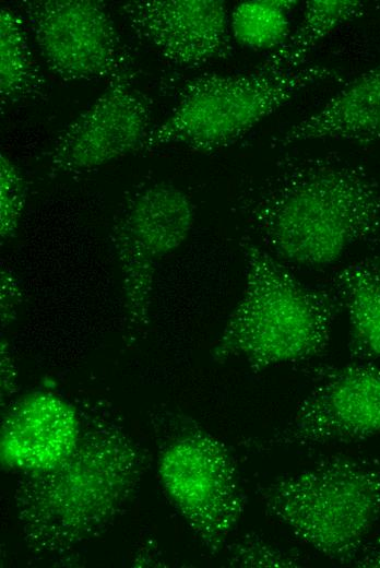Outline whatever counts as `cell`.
Segmentation results:
<instances>
[{
  "instance_id": "1",
  "label": "cell",
  "mask_w": 380,
  "mask_h": 568,
  "mask_svg": "<svg viewBox=\"0 0 380 568\" xmlns=\"http://www.w3.org/2000/svg\"><path fill=\"white\" fill-rule=\"evenodd\" d=\"M238 211L277 260L322 268L380 233V186L337 153H288L242 189Z\"/></svg>"
},
{
  "instance_id": "2",
  "label": "cell",
  "mask_w": 380,
  "mask_h": 568,
  "mask_svg": "<svg viewBox=\"0 0 380 568\" xmlns=\"http://www.w3.org/2000/svg\"><path fill=\"white\" fill-rule=\"evenodd\" d=\"M142 457L124 428L92 418L56 466L22 474L14 500L21 535L34 553L59 554L104 531L126 509Z\"/></svg>"
},
{
  "instance_id": "3",
  "label": "cell",
  "mask_w": 380,
  "mask_h": 568,
  "mask_svg": "<svg viewBox=\"0 0 380 568\" xmlns=\"http://www.w3.org/2000/svg\"><path fill=\"white\" fill-rule=\"evenodd\" d=\"M241 298L212 350L215 362L242 358L254 372L320 356L342 309L335 294L300 282L250 237Z\"/></svg>"
},
{
  "instance_id": "4",
  "label": "cell",
  "mask_w": 380,
  "mask_h": 568,
  "mask_svg": "<svg viewBox=\"0 0 380 568\" xmlns=\"http://www.w3.org/2000/svg\"><path fill=\"white\" fill-rule=\"evenodd\" d=\"M266 511L328 558L351 564L380 516V465L334 454L261 486Z\"/></svg>"
},
{
  "instance_id": "5",
  "label": "cell",
  "mask_w": 380,
  "mask_h": 568,
  "mask_svg": "<svg viewBox=\"0 0 380 568\" xmlns=\"http://www.w3.org/2000/svg\"><path fill=\"white\" fill-rule=\"evenodd\" d=\"M340 80L336 70L307 64L288 72L206 74L190 81L168 118L151 129L142 150L177 144L195 152L227 147L301 91Z\"/></svg>"
},
{
  "instance_id": "6",
  "label": "cell",
  "mask_w": 380,
  "mask_h": 568,
  "mask_svg": "<svg viewBox=\"0 0 380 568\" xmlns=\"http://www.w3.org/2000/svg\"><path fill=\"white\" fill-rule=\"evenodd\" d=\"M163 487L201 544L222 549L239 522L246 494L227 447L187 421L162 452Z\"/></svg>"
},
{
  "instance_id": "7",
  "label": "cell",
  "mask_w": 380,
  "mask_h": 568,
  "mask_svg": "<svg viewBox=\"0 0 380 568\" xmlns=\"http://www.w3.org/2000/svg\"><path fill=\"white\" fill-rule=\"evenodd\" d=\"M380 433V368L348 364L318 370V380L292 419L258 450L352 442Z\"/></svg>"
},
{
  "instance_id": "8",
  "label": "cell",
  "mask_w": 380,
  "mask_h": 568,
  "mask_svg": "<svg viewBox=\"0 0 380 568\" xmlns=\"http://www.w3.org/2000/svg\"><path fill=\"white\" fill-rule=\"evenodd\" d=\"M193 221L194 208L189 197L166 184L143 189L118 216L111 241L132 322L147 320L155 264L185 242Z\"/></svg>"
},
{
  "instance_id": "9",
  "label": "cell",
  "mask_w": 380,
  "mask_h": 568,
  "mask_svg": "<svg viewBox=\"0 0 380 568\" xmlns=\"http://www.w3.org/2000/svg\"><path fill=\"white\" fill-rule=\"evenodd\" d=\"M49 70L64 81L112 79L123 72L117 29L94 0H25L19 3Z\"/></svg>"
},
{
  "instance_id": "10",
  "label": "cell",
  "mask_w": 380,
  "mask_h": 568,
  "mask_svg": "<svg viewBox=\"0 0 380 568\" xmlns=\"http://www.w3.org/2000/svg\"><path fill=\"white\" fill-rule=\"evenodd\" d=\"M151 109L132 87L127 73L110 79L108 87L58 137L49 164L61 173L96 168L142 150L150 129Z\"/></svg>"
},
{
  "instance_id": "11",
  "label": "cell",
  "mask_w": 380,
  "mask_h": 568,
  "mask_svg": "<svg viewBox=\"0 0 380 568\" xmlns=\"http://www.w3.org/2000/svg\"><path fill=\"white\" fill-rule=\"evenodd\" d=\"M133 33L166 60L198 68L231 55L230 24L219 0H134L120 7Z\"/></svg>"
},
{
  "instance_id": "12",
  "label": "cell",
  "mask_w": 380,
  "mask_h": 568,
  "mask_svg": "<svg viewBox=\"0 0 380 568\" xmlns=\"http://www.w3.org/2000/svg\"><path fill=\"white\" fill-rule=\"evenodd\" d=\"M81 429V415L61 397L50 392L26 394L2 419L1 463L22 474L49 470L72 453Z\"/></svg>"
},
{
  "instance_id": "13",
  "label": "cell",
  "mask_w": 380,
  "mask_h": 568,
  "mask_svg": "<svg viewBox=\"0 0 380 568\" xmlns=\"http://www.w3.org/2000/svg\"><path fill=\"white\" fill-rule=\"evenodd\" d=\"M328 140L380 141V64L343 86L321 108L270 141L271 147Z\"/></svg>"
},
{
  "instance_id": "14",
  "label": "cell",
  "mask_w": 380,
  "mask_h": 568,
  "mask_svg": "<svg viewBox=\"0 0 380 568\" xmlns=\"http://www.w3.org/2000/svg\"><path fill=\"white\" fill-rule=\"evenodd\" d=\"M332 291L349 324L348 352L360 360L380 358V256L353 262L333 277Z\"/></svg>"
},
{
  "instance_id": "15",
  "label": "cell",
  "mask_w": 380,
  "mask_h": 568,
  "mask_svg": "<svg viewBox=\"0 0 380 568\" xmlns=\"http://www.w3.org/2000/svg\"><path fill=\"white\" fill-rule=\"evenodd\" d=\"M358 0H309L297 28L277 49L269 52L258 71L288 72L305 64L310 52L333 31L365 14Z\"/></svg>"
},
{
  "instance_id": "16",
  "label": "cell",
  "mask_w": 380,
  "mask_h": 568,
  "mask_svg": "<svg viewBox=\"0 0 380 568\" xmlns=\"http://www.w3.org/2000/svg\"><path fill=\"white\" fill-rule=\"evenodd\" d=\"M43 86L32 57L23 19L8 7L0 10V94L11 103L31 97Z\"/></svg>"
},
{
  "instance_id": "17",
  "label": "cell",
  "mask_w": 380,
  "mask_h": 568,
  "mask_svg": "<svg viewBox=\"0 0 380 568\" xmlns=\"http://www.w3.org/2000/svg\"><path fill=\"white\" fill-rule=\"evenodd\" d=\"M296 1L260 0L239 3L231 13L233 37L250 49L270 52L281 47L290 35L288 11Z\"/></svg>"
},
{
  "instance_id": "18",
  "label": "cell",
  "mask_w": 380,
  "mask_h": 568,
  "mask_svg": "<svg viewBox=\"0 0 380 568\" xmlns=\"http://www.w3.org/2000/svg\"><path fill=\"white\" fill-rule=\"evenodd\" d=\"M26 200V185L20 169L4 154L0 155V234L14 236Z\"/></svg>"
},
{
  "instance_id": "19",
  "label": "cell",
  "mask_w": 380,
  "mask_h": 568,
  "mask_svg": "<svg viewBox=\"0 0 380 568\" xmlns=\"http://www.w3.org/2000/svg\"><path fill=\"white\" fill-rule=\"evenodd\" d=\"M229 563L239 567H301L299 556L258 536H248L233 545Z\"/></svg>"
},
{
  "instance_id": "20",
  "label": "cell",
  "mask_w": 380,
  "mask_h": 568,
  "mask_svg": "<svg viewBox=\"0 0 380 568\" xmlns=\"http://www.w3.org/2000/svg\"><path fill=\"white\" fill-rule=\"evenodd\" d=\"M1 379H2V393L4 391L5 394L11 393L14 389V371L12 359L9 356L7 345L2 343L1 345Z\"/></svg>"
},
{
  "instance_id": "21",
  "label": "cell",
  "mask_w": 380,
  "mask_h": 568,
  "mask_svg": "<svg viewBox=\"0 0 380 568\" xmlns=\"http://www.w3.org/2000/svg\"><path fill=\"white\" fill-rule=\"evenodd\" d=\"M354 563L357 567L380 568V539L364 549Z\"/></svg>"
}]
</instances>
